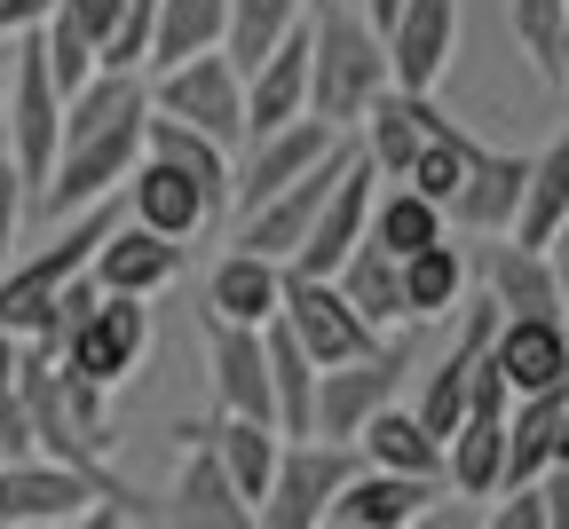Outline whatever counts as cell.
I'll return each instance as SVG.
<instances>
[{"instance_id": "ac0fdd59", "label": "cell", "mask_w": 569, "mask_h": 529, "mask_svg": "<svg viewBox=\"0 0 569 529\" xmlns=\"http://www.w3.org/2000/svg\"><path fill=\"white\" fill-rule=\"evenodd\" d=\"M522 174H530L522 150L475 142L467 150V174H459V198L443 206V221H459V230H475V238H507L515 230V206H522Z\"/></svg>"}, {"instance_id": "52a82bcc", "label": "cell", "mask_w": 569, "mask_h": 529, "mask_svg": "<svg viewBox=\"0 0 569 529\" xmlns=\"http://www.w3.org/2000/svg\"><path fill=\"white\" fill-rule=\"evenodd\" d=\"M403 371H411V348H403V340H380L372 356L317 371L309 435H317V442H356V427H365L372 411H388V403L403 396Z\"/></svg>"}, {"instance_id": "e575fe53", "label": "cell", "mask_w": 569, "mask_h": 529, "mask_svg": "<svg viewBox=\"0 0 569 529\" xmlns=\"http://www.w3.org/2000/svg\"><path fill=\"white\" fill-rule=\"evenodd\" d=\"M301 17H309V0H230V24H222V56L238 63V71H253L284 32H301Z\"/></svg>"}, {"instance_id": "7a4b0ae2", "label": "cell", "mask_w": 569, "mask_h": 529, "mask_svg": "<svg viewBox=\"0 0 569 529\" xmlns=\"http://www.w3.org/2000/svg\"><path fill=\"white\" fill-rule=\"evenodd\" d=\"M388 48L365 24V9H340V0H309V119L325 127H356L372 111V96H388Z\"/></svg>"}, {"instance_id": "bcb514c9", "label": "cell", "mask_w": 569, "mask_h": 529, "mask_svg": "<svg viewBox=\"0 0 569 529\" xmlns=\"http://www.w3.org/2000/svg\"><path fill=\"white\" fill-rule=\"evenodd\" d=\"M546 261H553V300H561V325H569V246H546Z\"/></svg>"}, {"instance_id": "d6986e66", "label": "cell", "mask_w": 569, "mask_h": 529, "mask_svg": "<svg viewBox=\"0 0 569 529\" xmlns=\"http://www.w3.org/2000/svg\"><path fill=\"white\" fill-rule=\"evenodd\" d=\"M206 371H213V411H222V419H261V427H277L261 332H246V325H206Z\"/></svg>"}, {"instance_id": "e0dca14e", "label": "cell", "mask_w": 569, "mask_h": 529, "mask_svg": "<svg viewBox=\"0 0 569 529\" xmlns=\"http://www.w3.org/2000/svg\"><path fill=\"white\" fill-rule=\"evenodd\" d=\"M80 506H96V490L71 467H56V459H0V529H63Z\"/></svg>"}, {"instance_id": "484cf974", "label": "cell", "mask_w": 569, "mask_h": 529, "mask_svg": "<svg viewBox=\"0 0 569 529\" xmlns=\"http://www.w3.org/2000/svg\"><path fill=\"white\" fill-rule=\"evenodd\" d=\"M443 490L451 498H498L507 490V419L498 411H467L443 442Z\"/></svg>"}, {"instance_id": "7c38bea8", "label": "cell", "mask_w": 569, "mask_h": 529, "mask_svg": "<svg viewBox=\"0 0 569 529\" xmlns=\"http://www.w3.org/2000/svg\"><path fill=\"white\" fill-rule=\"evenodd\" d=\"M451 119L436 111V96H411V88H388V96H372V111L356 119L348 134H356V150H365V167L372 174H388V182H403L411 174V159L427 142H436Z\"/></svg>"}, {"instance_id": "5b68a950", "label": "cell", "mask_w": 569, "mask_h": 529, "mask_svg": "<svg viewBox=\"0 0 569 529\" xmlns=\"http://www.w3.org/2000/svg\"><path fill=\"white\" fill-rule=\"evenodd\" d=\"M151 111L159 119H182V127H198V134H213L222 150H238L246 142V71L213 48V56H190V63H167V71H151Z\"/></svg>"}, {"instance_id": "f6af8a7d", "label": "cell", "mask_w": 569, "mask_h": 529, "mask_svg": "<svg viewBox=\"0 0 569 529\" xmlns=\"http://www.w3.org/2000/svg\"><path fill=\"white\" fill-rule=\"evenodd\" d=\"M17 371H24V340L0 332V396H17Z\"/></svg>"}, {"instance_id": "ffe728a7", "label": "cell", "mask_w": 569, "mask_h": 529, "mask_svg": "<svg viewBox=\"0 0 569 529\" xmlns=\"http://www.w3.org/2000/svg\"><path fill=\"white\" fill-rule=\"evenodd\" d=\"M293 119H309V17H301V32H284L246 71V142L293 127Z\"/></svg>"}, {"instance_id": "7bdbcfd3", "label": "cell", "mask_w": 569, "mask_h": 529, "mask_svg": "<svg viewBox=\"0 0 569 529\" xmlns=\"http://www.w3.org/2000/svg\"><path fill=\"white\" fill-rule=\"evenodd\" d=\"M411 529H475V498H443V506H427Z\"/></svg>"}, {"instance_id": "f907efd6", "label": "cell", "mask_w": 569, "mask_h": 529, "mask_svg": "<svg viewBox=\"0 0 569 529\" xmlns=\"http://www.w3.org/2000/svg\"><path fill=\"white\" fill-rule=\"evenodd\" d=\"M0 103H9V48H0Z\"/></svg>"}, {"instance_id": "f5cc1de1", "label": "cell", "mask_w": 569, "mask_h": 529, "mask_svg": "<svg viewBox=\"0 0 569 529\" xmlns=\"http://www.w3.org/2000/svg\"><path fill=\"white\" fill-rule=\"evenodd\" d=\"M553 246H569V221H561V238H553Z\"/></svg>"}, {"instance_id": "b9f144b4", "label": "cell", "mask_w": 569, "mask_h": 529, "mask_svg": "<svg viewBox=\"0 0 569 529\" xmlns=\"http://www.w3.org/2000/svg\"><path fill=\"white\" fill-rule=\"evenodd\" d=\"M56 0H0V40H17V32H40L48 24Z\"/></svg>"}, {"instance_id": "d4e9b609", "label": "cell", "mask_w": 569, "mask_h": 529, "mask_svg": "<svg viewBox=\"0 0 569 529\" xmlns=\"http://www.w3.org/2000/svg\"><path fill=\"white\" fill-rule=\"evenodd\" d=\"M451 490L443 482H411V475H380V467H356L348 482H340V498H332V513L340 521H356V529H411L427 506H443Z\"/></svg>"}, {"instance_id": "603a6c76", "label": "cell", "mask_w": 569, "mask_h": 529, "mask_svg": "<svg viewBox=\"0 0 569 529\" xmlns=\"http://www.w3.org/2000/svg\"><path fill=\"white\" fill-rule=\"evenodd\" d=\"M356 467H380V475H411V482H443V442L411 419V403H388L356 427Z\"/></svg>"}, {"instance_id": "9a60e30c", "label": "cell", "mask_w": 569, "mask_h": 529, "mask_svg": "<svg viewBox=\"0 0 569 529\" xmlns=\"http://www.w3.org/2000/svg\"><path fill=\"white\" fill-rule=\"evenodd\" d=\"M119 213L134 221V230H159V238L190 246L222 206H213L190 174H174V167H159V159H134V174L119 182Z\"/></svg>"}, {"instance_id": "ba28073f", "label": "cell", "mask_w": 569, "mask_h": 529, "mask_svg": "<svg viewBox=\"0 0 569 529\" xmlns=\"http://www.w3.org/2000/svg\"><path fill=\"white\" fill-rule=\"evenodd\" d=\"M277 325L293 332V348H301L317 371H332V363H356V356H372V348L388 340V332H372L365 317L348 309V292H340L332 277H293V269H284Z\"/></svg>"}, {"instance_id": "816d5d0a", "label": "cell", "mask_w": 569, "mask_h": 529, "mask_svg": "<svg viewBox=\"0 0 569 529\" xmlns=\"http://www.w3.org/2000/svg\"><path fill=\"white\" fill-rule=\"evenodd\" d=\"M317 529H356V521H340V513H325V521H317Z\"/></svg>"}, {"instance_id": "d6a6232c", "label": "cell", "mask_w": 569, "mask_h": 529, "mask_svg": "<svg viewBox=\"0 0 569 529\" xmlns=\"http://www.w3.org/2000/svg\"><path fill=\"white\" fill-rule=\"evenodd\" d=\"M261 348H269V411H277V435L301 442L309 435V403H317V363L293 348L284 325H261Z\"/></svg>"}, {"instance_id": "c3c4849f", "label": "cell", "mask_w": 569, "mask_h": 529, "mask_svg": "<svg viewBox=\"0 0 569 529\" xmlns=\"http://www.w3.org/2000/svg\"><path fill=\"white\" fill-rule=\"evenodd\" d=\"M388 17H396V0H365V24L372 32H388Z\"/></svg>"}, {"instance_id": "ab89813d", "label": "cell", "mask_w": 569, "mask_h": 529, "mask_svg": "<svg viewBox=\"0 0 569 529\" xmlns=\"http://www.w3.org/2000/svg\"><path fill=\"white\" fill-rule=\"evenodd\" d=\"M24 206H32V190H24V174L9 167V150H0V261L17 253V230H24Z\"/></svg>"}, {"instance_id": "8d00e7d4", "label": "cell", "mask_w": 569, "mask_h": 529, "mask_svg": "<svg viewBox=\"0 0 569 529\" xmlns=\"http://www.w3.org/2000/svg\"><path fill=\"white\" fill-rule=\"evenodd\" d=\"M561 24H569V0H507V32L515 48L530 56V71L553 88V48H561Z\"/></svg>"}, {"instance_id": "5bb4252c", "label": "cell", "mask_w": 569, "mask_h": 529, "mask_svg": "<svg viewBox=\"0 0 569 529\" xmlns=\"http://www.w3.org/2000/svg\"><path fill=\"white\" fill-rule=\"evenodd\" d=\"M482 363L507 380V396L569 388V325H561V317H498Z\"/></svg>"}, {"instance_id": "277c9868", "label": "cell", "mask_w": 569, "mask_h": 529, "mask_svg": "<svg viewBox=\"0 0 569 529\" xmlns=\"http://www.w3.org/2000/svg\"><path fill=\"white\" fill-rule=\"evenodd\" d=\"M56 142H63V96L48 88V63H40L32 32H17V40H9V103H0V150H9V167L24 174V190L48 182Z\"/></svg>"}, {"instance_id": "83f0119b", "label": "cell", "mask_w": 569, "mask_h": 529, "mask_svg": "<svg viewBox=\"0 0 569 529\" xmlns=\"http://www.w3.org/2000/svg\"><path fill=\"white\" fill-rule=\"evenodd\" d=\"M561 221H569V127L530 159L522 174V206H515V246H553L561 238Z\"/></svg>"}, {"instance_id": "4fadbf2b", "label": "cell", "mask_w": 569, "mask_h": 529, "mask_svg": "<svg viewBox=\"0 0 569 529\" xmlns=\"http://www.w3.org/2000/svg\"><path fill=\"white\" fill-rule=\"evenodd\" d=\"M372 190H380V174L365 167V150L340 167V182L325 190V206H317V221H309V246L284 261L293 277H332L356 246H365V221H372Z\"/></svg>"}, {"instance_id": "60d3db41", "label": "cell", "mask_w": 569, "mask_h": 529, "mask_svg": "<svg viewBox=\"0 0 569 529\" xmlns=\"http://www.w3.org/2000/svg\"><path fill=\"white\" fill-rule=\"evenodd\" d=\"M119 9H127V0H56V9H48V17H63V24H80L88 40H103Z\"/></svg>"}, {"instance_id": "30bf717a", "label": "cell", "mask_w": 569, "mask_h": 529, "mask_svg": "<svg viewBox=\"0 0 569 529\" xmlns=\"http://www.w3.org/2000/svg\"><path fill=\"white\" fill-rule=\"evenodd\" d=\"M356 159V134L332 150V159H317L301 182H284L277 198H261L253 213H238V253H261V261H293L301 246H309V221H317V206H325V190L340 182V167Z\"/></svg>"}, {"instance_id": "3957f363", "label": "cell", "mask_w": 569, "mask_h": 529, "mask_svg": "<svg viewBox=\"0 0 569 529\" xmlns=\"http://www.w3.org/2000/svg\"><path fill=\"white\" fill-rule=\"evenodd\" d=\"M142 356H151V300H127V292H96V309L71 325L63 348H56V363L80 388H96V396L127 388L142 371Z\"/></svg>"}, {"instance_id": "8fae6325", "label": "cell", "mask_w": 569, "mask_h": 529, "mask_svg": "<svg viewBox=\"0 0 569 529\" xmlns=\"http://www.w3.org/2000/svg\"><path fill=\"white\" fill-rule=\"evenodd\" d=\"M380 48H388V80L396 88L436 96L443 71H451V56H459V0H396Z\"/></svg>"}, {"instance_id": "d590c367", "label": "cell", "mask_w": 569, "mask_h": 529, "mask_svg": "<svg viewBox=\"0 0 569 529\" xmlns=\"http://www.w3.org/2000/svg\"><path fill=\"white\" fill-rule=\"evenodd\" d=\"M32 48H40V63H48V88H56L63 103L80 96V88L96 80V71H103V63H96V40H88L80 24H63V17H48V24L32 32Z\"/></svg>"}, {"instance_id": "74e56055", "label": "cell", "mask_w": 569, "mask_h": 529, "mask_svg": "<svg viewBox=\"0 0 569 529\" xmlns=\"http://www.w3.org/2000/svg\"><path fill=\"white\" fill-rule=\"evenodd\" d=\"M467 150H475V134L467 127H443L436 142L411 159V174H403V190H419V198H436V206H451L459 198V174H467Z\"/></svg>"}, {"instance_id": "f546056e", "label": "cell", "mask_w": 569, "mask_h": 529, "mask_svg": "<svg viewBox=\"0 0 569 529\" xmlns=\"http://www.w3.org/2000/svg\"><path fill=\"white\" fill-rule=\"evenodd\" d=\"M206 450H213V467L230 475V490H238L246 506H261V490H269V475H277L284 435L261 427V419H206Z\"/></svg>"}, {"instance_id": "7402d4cb", "label": "cell", "mask_w": 569, "mask_h": 529, "mask_svg": "<svg viewBox=\"0 0 569 529\" xmlns=\"http://www.w3.org/2000/svg\"><path fill=\"white\" fill-rule=\"evenodd\" d=\"M277 300H284V261H261V253H222L206 277V325H277Z\"/></svg>"}, {"instance_id": "4316f807", "label": "cell", "mask_w": 569, "mask_h": 529, "mask_svg": "<svg viewBox=\"0 0 569 529\" xmlns=\"http://www.w3.org/2000/svg\"><path fill=\"white\" fill-rule=\"evenodd\" d=\"M443 238H451V221H443V206H436V198H419V190H403V182H380V190H372L365 246H380L388 261H411V253L443 246Z\"/></svg>"}, {"instance_id": "cb8c5ba5", "label": "cell", "mask_w": 569, "mask_h": 529, "mask_svg": "<svg viewBox=\"0 0 569 529\" xmlns=\"http://www.w3.org/2000/svg\"><path fill=\"white\" fill-rule=\"evenodd\" d=\"M482 300H490L498 317H561L546 246H515V238L482 246Z\"/></svg>"}, {"instance_id": "7dc6e473", "label": "cell", "mask_w": 569, "mask_h": 529, "mask_svg": "<svg viewBox=\"0 0 569 529\" xmlns=\"http://www.w3.org/2000/svg\"><path fill=\"white\" fill-rule=\"evenodd\" d=\"M553 88L569 96V24H561V48H553Z\"/></svg>"}, {"instance_id": "836d02e7", "label": "cell", "mask_w": 569, "mask_h": 529, "mask_svg": "<svg viewBox=\"0 0 569 529\" xmlns=\"http://www.w3.org/2000/svg\"><path fill=\"white\" fill-rule=\"evenodd\" d=\"M332 285L348 292V309L365 317L372 332H388V325H411V317H403V269H396L380 246H356V253L332 269Z\"/></svg>"}, {"instance_id": "4dcf8cb0", "label": "cell", "mask_w": 569, "mask_h": 529, "mask_svg": "<svg viewBox=\"0 0 569 529\" xmlns=\"http://www.w3.org/2000/svg\"><path fill=\"white\" fill-rule=\"evenodd\" d=\"M403 269V317L411 325H443V317H459V300H467V253L443 238V246H427V253H411V261H396Z\"/></svg>"}, {"instance_id": "8992f818", "label": "cell", "mask_w": 569, "mask_h": 529, "mask_svg": "<svg viewBox=\"0 0 569 529\" xmlns=\"http://www.w3.org/2000/svg\"><path fill=\"white\" fill-rule=\"evenodd\" d=\"M348 475H356V450L348 442H317V435L284 442L277 450V475H269V490L253 506V529H317L332 513V498H340Z\"/></svg>"}, {"instance_id": "9c48e42d", "label": "cell", "mask_w": 569, "mask_h": 529, "mask_svg": "<svg viewBox=\"0 0 569 529\" xmlns=\"http://www.w3.org/2000/svg\"><path fill=\"white\" fill-rule=\"evenodd\" d=\"M348 134L325 127V119H293V127H277V134H253L246 142V159H230V213H253L261 198H277L284 182H301L317 159H332Z\"/></svg>"}, {"instance_id": "ee69618b", "label": "cell", "mask_w": 569, "mask_h": 529, "mask_svg": "<svg viewBox=\"0 0 569 529\" xmlns=\"http://www.w3.org/2000/svg\"><path fill=\"white\" fill-rule=\"evenodd\" d=\"M538 498H546V529H569V475H538Z\"/></svg>"}, {"instance_id": "f1b7e54d", "label": "cell", "mask_w": 569, "mask_h": 529, "mask_svg": "<svg viewBox=\"0 0 569 529\" xmlns=\"http://www.w3.org/2000/svg\"><path fill=\"white\" fill-rule=\"evenodd\" d=\"M142 159H159V167H174V174H190L213 206H230V150L213 142V134H198V127H182V119H142Z\"/></svg>"}, {"instance_id": "6da1fadb", "label": "cell", "mask_w": 569, "mask_h": 529, "mask_svg": "<svg viewBox=\"0 0 569 529\" xmlns=\"http://www.w3.org/2000/svg\"><path fill=\"white\" fill-rule=\"evenodd\" d=\"M142 119H151V88L142 71H96V80L63 103V142H56V167L32 190L40 221H63L96 198H119V182L142 159Z\"/></svg>"}, {"instance_id": "681fc988", "label": "cell", "mask_w": 569, "mask_h": 529, "mask_svg": "<svg viewBox=\"0 0 569 529\" xmlns=\"http://www.w3.org/2000/svg\"><path fill=\"white\" fill-rule=\"evenodd\" d=\"M553 467L569 475V403H561V435H553Z\"/></svg>"}, {"instance_id": "1f68e13d", "label": "cell", "mask_w": 569, "mask_h": 529, "mask_svg": "<svg viewBox=\"0 0 569 529\" xmlns=\"http://www.w3.org/2000/svg\"><path fill=\"white\" fill-rule=\"evenodd\" d=\"M222 24H230V0H159V17H151V63H142V71L213 56V48H222Z\"/></svg>"}, {"instance_id": "f35d334b", "label": "cell", "mask_w": 569, "mask_h": 529, "mask_svg": "<svg viewBox=\"0 0 569 529\" xmlns=\"http://www.w3.org/2000/svg\"><path fill=\"white\" fill-rule=\"evenodd\" d=\"M475 529H546V498H538V482L498 490L490 506H475Z\"/></svg>"}, {"instance_id": "44dd1931", "label": "cell", "mask_w": 569, "mask_h": 529, "mask_svg": "<svg viewBox=\"0 0 569 529\" xmlns=\"http://www.w3.org/2000/svg\"><path fill=\"white\" fill-rule=\"evenodd\" d=\"M159 513H167V529H253V506L230 490L222 467H213L206 435L182 442V467H174V490L159 498Z\"/></svg>"}, {"instance_id": "2e32d148", "label": "cell", "mask_w": 569, "mask_h": 529, "mask_svg": "<svg viewBox=\"0 0 569 529\" xmlns=\"http://www.w3.org/2000/svg\"><path fill=\"white\" fill-rule=\"evenodd\" d=\"M182 261H190V246H174V238H159V230H134V221L119 213V221H111V238H103L96 261H88V277H96V292L159 300V292L182 277Z\"/></svg>"}]
</instances>
